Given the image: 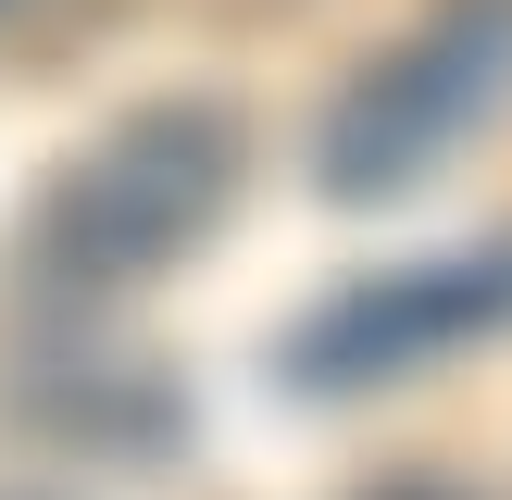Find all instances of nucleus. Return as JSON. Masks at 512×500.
<instances>
[{
  "instance_id": "obj_1",
  "label": "nucleus",
  "mask_w": 512,
  "mask_h": 500,
  "mask_svg": "<svg viewBox=\"0 0 512 500\" xmlns=\"http://www.w3.org/2000/svg\"><path fill=\"white\" fill-rule=\"evenodd\" d=\"M225 188H238V125L213 100H150L113 138H88L25 213V275L38 288H138L175 250L213 238Z\"/></svg>"
},
{
  "instance_id": "obj_2",
  "label": "nucleus",
  "mask_w": 512,
  "mask_h": 500,
  "mask_svg": "<svg viewBox=\"0 0 512 500\" xmlns=\"http://www.w3.org/2000/svg\"><path fill=\"white\" fill-rule=\"evenodd\" d=\"M500 100H512V0H450L438 25H413L388 63H363L338 88V113H325V138H313L325 200L425 188Z\"/></svg>"
},
{
  "instance_id": "obj_3",
  "label": "nucleus",
  "mask_w": 512,
  "mask_h": 500,
  "mask_svg": "<svg viewBox=\"0 0 512 500\" xmlns=\"http://www.w3.org/2000/svg\"><path fill=\"white\" fill-rule=\"evenodd\" d=\"M500 325H512V238L438 250V263H388V275H363V288L313 300V313L288 325V375H300L313 400H338V388H400V375L450 363V350L500 338Z\"/></svg>"
}]
</instances>
